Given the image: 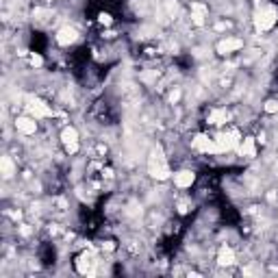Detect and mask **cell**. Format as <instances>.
I'll return each instance as SVG.
<instances>
[{
    "mask_svg": "<svg viewBox=\"0 0 278 278\" xmlns=\"http://www.w3.org/2000/svg\"><path fill=\"white\" fill-rule=\"evenodd\" d=\"M191 148H194L196 152H202V154H220L215 139H211L208 135H202V133L191 139Z\"/></svg>",
    "mask_w": 278,
    "mask_h": 278,
    "instance_id": "6",
    "label": "cell"
},
{
    "mask_svg": "<svg viewBox=\"0 0 278 278\" xmlns=\"http://www.w3.org/2000/svg\"><path fill=\"white\" fill-rule=\"evenodd\" d=\"M30 63L40 67V65H42V57H40V55H33V57H30Z\"/></svg>",
    "mask_w": 278,
    "mask_h": 278,
    "instance_id": "18",
    "label": "cell"
},
{
    "mask_svg": "<svg viewBox=\"0 0 278 278\" xmlns=\"http://www.w3.org/2000/svg\"><path fill=\"white\" fill-rule=\"evenodd\" d=\"M196 181V174L191 169H181V172H174V187L179 189H189Z\"/></svg>",
    "mask_w": 278,
    "mask_h": 278,
    "instance_id": "10",
    "label": "cell"
},
{
    "mask_svg": "<svg viewBox=\"0 0 278 278\" xmlns=\"http://www.w3.org/2000/svg\"><path fill=\"white\" fill-rule=\"evenodd\" d=\"M276 24H278V9L274 5H261L257 13H254V26H257V30L265 33V30H272Z\"/></svg>",
    "mask_w": 278,
    "mask_h": 278,
    "instance_id": "1",
    "label": "cell"
},
{
    "mask_svg": "<svg viewBox=\"0 0 278 278\" xmlns=\"http://www.w3.org/2000/svg\"><path fill=\"white\" fill-rule=\"evenodd\" d=\"M100 22L102 24H111V15H100Z\"/></svg>",
    "mask_w": 278,
    "mask_h": 278,
    "instance_id": "19",
    "label": "cell"
},
{
    "mask_svg": "<svg viewBox=\"0 0 278 278\" xmlns=\"http://www.w3.org/2000/svg\"><path fill=\"white\" fill-rule=\"evenodd\" d=\"M206 13H208V9H206L204 5H200V3H191V22H194V24L202 26V24H204Z\"/></svg>",
    "mask_w": 278,
    "mask_h": 278,
    "instance_id": "15",
    "label": "cell"
},
{
    "mask_svg": "<svg viewBox=\"0 0 278 278\" xmlns=\"http://www.w3.org/2000/svg\"><path fill=\"white\" fill-rule=\"evenodd\" d=\"M278 111V102L276 100H267L265 102V113H276Z\"/></svg>",
    "mask_w": 278,
    "mask_h": 278,
    "instance_id": "17",
    "label": "cell"
},
{
    "mask_svg": "<svg viewBox=\"0 0 278 278\" xmlns=\"http://www.w3.org/2000/svg\"><path fill=\"white\" fill-rule=\"evenodd\" d=\"M239 154L246 157V159H254V157H257V144H254L252 137L241 139V144H239Z\"/></svg>",
    "mask_w": 278,
    "mask_h": 278,
    "instance_id": "13",
    "label": "cell"
},
{
    "mask_svg": "<svg viewBox=\"0 0 278 278\" xmlns=\"http://www.w3.org/2000/svg\"><path fill=\"white\" fill-rule=\"evenodd\" d=\"M74 265H76V272H79V274H96L98 261H96V257L91 252H83L81 257L74 261Z\"/></svg>",
    "mask_w": 278,
    "mask_h": 278,
    "instance_id": "8",
    "label": "cell"
},
{
    "mask_svg": "<svg viewBox=\"0 0 278 278\" xmlns=\"http://www.w3.org/2000/svg\"><path fill=\"white\" fill-rule=\"evenodd\" d=\"M3 172H5V179H11L13 172H15V165L11 157H3Z\"/></svg>",
    "mask_w": 278,
    "mask_h": 278,
    "instance_id": "16",
    "label": "cell"
},
{
    "mask_svg": "<svg viewBox=\"0 0 278 278\" xmlns=\"http://www.w3.org/2000/svg\"><path fill=\"white\" fill-rule=\"evenodd\" d=\"M148 174L157 181H165V179H169V174H172L169 172V165H167V159L163 157V152L159 148L154 150L148 159Z\"/></svg>",
    "mask_w": 278,
    "mask_h": 278,
    "instance_id": "2",
    "label": "cell"
},
{
    "mask_svg": "<svg viewBox=\"0 0 278 278\" xmlns=\"http://www.w3.org/2000/svg\"><path fill=\"white\" fill-rule=\"evenodd\" d=\"M26 111H28V115H33V118H37V120L52 118V115H55L52 107L46 102V100H42V98H30L28 105H26Z\"/></svg>",
    "mask_w": 278,
    "mask_h": 278,
    "instance_id": "4",
    "label": "cell"
},
{
    "mask_svg": "<svg viewBox=\"0 0 278 278\" xmlns=\"http://www.w3.org/2000/svg\"><path fill=\"white\" fill-rule=\"evenodd\" d=\"M226 120H228L226 109H211L206 115V124H211V126H224Z\"/></svg>",
    "mask_w": 278,
    "mask_h": 278,
    "instance_id": "12",
    "label": "cell"
},
{
    "mask_svg": "<svg viewBox=\"0 0 278 278\" xmlns=\"http://www.w3.org/2000/svg\"><path fill=\"white\" fill-rule=\"evenodd\" d=\"M61 144H63V148L67 154H76L81 148V142H79V130L74 126H65L61 130Z\"/></svg>",
    "mask_w": 278,
    "mask_h": 278,
    "instance_id": "5",
    "label": "cell"
},
{
    "mask_svg": "<svg viewBox=\"0 0 278 278\" xmlns=\"http://www.w3.org/2000/svg\"><path fill=\"white\" fill-rule=\"evenodd\" d=\"M76 40H79V30L74 26H63L57 30V44L61 46H72Z\"/></svg>",
    "mask_w": 278,
    "mask_h": 278,
    "instance_id": "11",
    "label": "cell"
},
{
    "mask_svg": "<svg viewBox=\"0 0 278 278\" xmlns=\"http://www.w3.org/2000/svg\"><path fill=\"white\" fill-rule=\"evenodd\" d=\"M37 118L33 115H20V118H15V130L22 135H35L37 130Z\"/></svg>",
    "mask_w": 278,
    "mask_h": 278,
    "instance_id": "9",
    "label": "cell"
},
{
    "mask_svg": "<svg viewBox=\"0 0 278 278\" xmlns=\"http://www.w3.org/2000/svg\"><path fill=\"white\" fill-rule=\"evenodd\" d=\"M215 144H218L220 154L222 152H228V150H233V148H237V146L241 144V135H239V130H235V128L222 130V133L215 137Z\"/></svg>",
    "mask_w": 278,
    "mask_h": 278,
    "instance_id": "3",
    "label": "cell"
},
{
    "mask_svg": "<svg viewBox=\"0 0 278 278\" xmlns=\"http://www.w3.org/2000/svg\"><path fill=\"white\" fill-rule=\"evenodd\" d=\"M237 263V257H235V250L233 248H224L220 250V254H218V265H222V267H230V265H235Z\"/></svg>",
    "mask_w": 278,
    "mask_h": 278,
    "instance_id": "14",
    "label": "cell"
},
{
    "mask_svg": "<svg viewBox=\"0 0 278 278\" xmlns=\"http://www.w3.org/2000/svg\"><path fill=\"white\" fill-rule=\"evenodd\" d=\"M241 48H244V40H239V37H230V35H226L224 40H220L218 46H215L218 55H233V52L241 50Z\"/></svg>",
    "mask_w": 278,
    "mask_h": 278,
    "instance_id": "7",
    "label": "cell"
}]
</instances>
